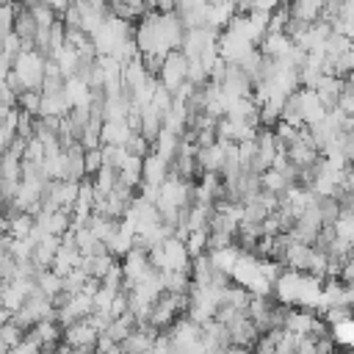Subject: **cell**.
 <instances>
[{"label": "cell", "instance_id": "6da1fadb", "mask_svg": "<svg viewBox=\"0 0 354 354\" xmlns=\"http://www.w3.org/2000/svg\"><path fill=\"white\" fill-rule=\"evenodd\" d=\"M274 296H277V301H282L288 307L318 310L324 301V279L304 274V271L282 268V274L274 282Z\"/></svg>", "mask_w": 354, "mask_h": 354}, {"label": "cell", "instance_id": "7a4b0ae2", "mask_svg": "<svg viewBox=\"0 0 354 354\" xmlns=\"http://www.w3.org/2000/svg\"><path fill=\"white\" fill-rule=\"evenodd\" d=\"M158 83L174 97L185 83H188V55L183 50H171L163 64H160V72H158Z\"/></svg>", "mask_w": 354, "mask_h": 354}, {"label": "cell", "instance_id": "3957f363", "mask_svg": "<svg viewBox=\"0 0 354 354\" xmlns=\"http://www.w3.org/2000/svg\"><path fill=\"white\" fill-rule=\"evenodd\" d=\"M61 340L69 343V346H77V348H94L97 340H100V332L94 329V324L88 318H83V321H75V324L64 326Z\"/></svg>", "mask_w": 354, "mask_h": 354}, {"label": "cell", "instance_id": "277c9868", "mask_svg": "<svg viewBox=\"0 0 354 354\" xmlns=\"http://www.w3.org/2000/svg\"><path fill=\"white\" fill-rule=\"evenodd\" d=\"M174 11H177L180 22L185 25V30L207 25V0H177Z\"/></svg>", "mask_w": 354, "mask_h": 354}, {"label": "cell", "instance_id": "5b68a950", "mask_svg": "<svg viewBox=\"0 0 354 354\" xmlns=\"http://www.w3.org/2000/svg\"><path fill=\"white\" fill-rule=\"evenodd\" d=\"M169 171H171V163L160 155V152H149L147 158H144V166H141V183H147V185H160L166 177H169Z\"/></svg>", "mask_w": 354, "mask_h": 354}, {"label": "cell", "instance_id": "8992f818", "mask_svg": "<svg viewBox=\"0 0 354 354\" xmlns=\"http://www.w3.org/2000/svg\"><path fill=\"white\" fill-rule=\"evenodd\" d=\"M290 19H301V22H318L324 14V0H288L285 3Z\"/></svg>", "mask_w": 354, "mask_h": 354}, {"label": "cell", "instance_id": "52a82bcc", "mask_svg": "<svg viewBox=\"0 0 354 354\" xmlns=\"http://www.w3.org/2000/svg\"><path fill=\"white\" fill-rule=\"evenodd\" d=\"M340 91H343V77L337 75H324L318 83H315V94L321 97V102L326 105V111H332L340 100Z\"/></svg>", "mask_w": 354, "mask_h": 354}, {"label": "cell", "instance_id": "ba28073f", "mask_svg": "<svg viewBox=\"0 0 354 354\" xmlns=\"http://www.w3.org/2000/svg\"><path fill=\"white\" fill-rule=\"evenodd\" d=\"M329 335L335 340V346L343 348H354V315H346L335 324H329Z\"/></svg>", "mask_w": 354, "mask_h": 354}, {"label": "cell", "instance_id": "9c48e42d", "mask_svg": "<svg viewBox=\"0 0 354 354\" xmlns=\"http://www.w3.org/2000/svg\"><path fill=\"white\" fill-rule=\"evenodd\" d=\"M332 230H335L337 238L354 243V210H340V216H337V221L332 224Z\"/></svg>", "mask_w": 354, "mask_h": 354}, {"label": "cell", "instance_id": "30bf717a", "mask_svg": "<svg viewBox=\"0 0 354 354\" xmlns=\"http://www.w3.org/2000/svg\"><path fill=\"white\" fill-rule=\"evenodd\" d=\"M149 354H183V351H180L177 343L169 337V332H160V335L155 337V346H152Z\"/></svg>", "mask_w": 354, "mask_h": 354}, {"label": "cell", "instance_id": "8fae6325", "mask_svg": "<svg viewBox=\"0 0 354 354\" xmlns=\"http://www.w3.org/2000/svg\"><path fill=\"white\" fill-rule=\"evenodd\" d=\"M340 113H346L348 119H354V88H348V86H343V91H340V100H337V105H335Z\"/></svg>", "mask_w": 354, "mask_h": 354}, {"label": "cell", "instance_id": "7c38bea8", "mask_svg": "<svg viewBox=\"0 0 354 354\" xmlns=\"http://www.w3.org/2000/svg\"><path fill=\"white\" fill-rule=\"evenodd\" d=\"M44 3H47V6H50L55 14H58V17H61V14H64V11L72 6V0H44Z\"/></svg>", "mask_w": 354, "mask_h": 354}, {"label": "cell", "instance_id": "4fadbf2b", "mask_svg": "<svg viewBox=\"0 0 354 354\" xmlns=\"http://www.w3.org/2000/svg\"><path fill=\"white\" fill-rule=\"evenodd\" d=\"M19 3H22L25 8H36V6H41L44 0H19Z\"/></svg>", "mask_w": 354, "mask_h": 354}]
</instances>
